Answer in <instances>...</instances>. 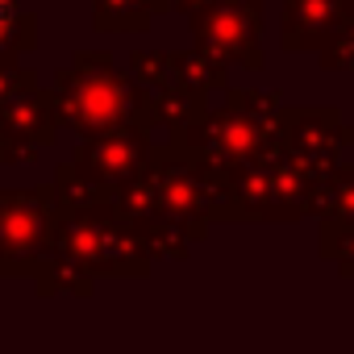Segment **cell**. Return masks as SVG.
<instances>
[{"instance_id": "obj_1", "label": "cell", "mask_w": 354, "mask_h": 354, "mask_svg": "<svg viewBox=\"0 0 354 354\" xmlns=\"http://www.w3.org/2000/svg\"><path fill=\"white\" fill-rule=\"evenodd\" d=\"M5 26H9V5L0 0V30H5Z\"/></svg>"}]
</instances>
